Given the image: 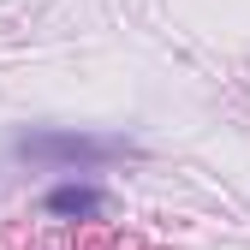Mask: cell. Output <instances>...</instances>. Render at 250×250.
<instances>
[{"instance_id": "6da1fadb", "label": "cell", "mask_w": 250, "mask_h": 250, "mask_svg": "<svg viewBox=\"0 0 250 250\" xmlns=\"http://www.w3.org/2000/svg\"><path fill=\"white\" fill-rule=\"evenodd\" d=\"M131 155H143L131 137H102V131H18L12 137V161L54 167V173H96L107 161H131Z\"/></svg>"}, {"instance_id": "7a4b0ae2", "label": "cell", "mask_w": 250, "mask_h": 250, "mask_svg": "<svg viewBox=\"0 0 250 250\" xmlns=\"http://www.w3.org/2000/svg\"><path fill=\"white\" fill-rule=\"evenodd\" d=\"M42 214L48 221H102L107 214V191L102 185H83V179H66V185H54L42 197Z\"/></svg>"}]
</instances>
